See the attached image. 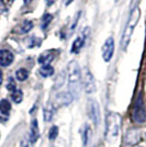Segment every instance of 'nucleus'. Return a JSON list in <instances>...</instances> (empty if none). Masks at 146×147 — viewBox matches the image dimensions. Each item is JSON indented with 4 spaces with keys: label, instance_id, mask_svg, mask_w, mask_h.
Instances as JSON below:
<instances>
[{
    "label": "nucleus",
    "instance_id": "nucleus-19",
    "mask_svg": "<svg viewBox=\"0 0 146 147\" xmlns=\"http://www.w3.org/2000/svg\"><path fill=\"white\" fill-rule=\"evenodd\" d=\"M54 115V108L49 104V107H46L45 109H44V120L46 121V122H49L52 120V117Z\"/></svg>",
    "mask_w": 146,
    "mask_h": 147
},
{
    "label": "nucleus",
    "instance_id": "nucleus-14",
    "mask_svg": "<svg viewBox=\"0 0 146 147\" xmlns=\"http://www.w3.org/2000/svg\"><path fill=\"white\" fill-rule=\"evenodd\" d=\"M53 74H54V68L52 67L51 65H47V66H42V68L40 69V75H41L42 77H44V78L53 76Z\"/></svg>",
    "mask_w": 146,
    "mask_h": 147
},
{
    "label": "nucleus",
    "instance_id": "nucleus-12",
    "mask_svg": "<svg viewBox=\"0 0 146 147\" xmlns=\"http://www.w3.org/2000/svg\"><path fill=\"white\" fill-rule=\"evenodd\" d=\"M56 99L58 101V103L62 104V105H66V104H69L72 101H73V96L70 94V92H61L56 96Z\"/></svg>",
    "mask_w": 146,
    "mask_h": 147
},
{
    "label": "nucleus",
    "instance_id": "nucleus-10",
    "mask_svg": "<svg viewBox=\"0 0 146 147\" xmlns=\"http://www.w3.org/2000/svg\"><path fill=\"white\" fill-rule=\"evenodd\" d=\"M86 43V35L85 36H78L75 41H74L73 45H72V53L74 54H77V53H79L80 49L84 47V45Z\"/></svg>",
    "mask_w": 146,
    "mask_h": 147
},
{
    "label": "nucleus",
    "instance_id": "nucleus-8",
    "mask_svg": "<svg viewBox=\"0 0 146 147\" xmlns=\"http://www.w3.org/2000/svg\"><path fill=\"white\" fill-rule=\"evenodd\" d=\"M13 59H14V56L10 51H8V49L0 51V66L7 67V66L11 65Z\"/></svg>",
    "mask_w": 146,
    "mask_h": 147
},
{
    "label": "nucleus",
    "instance_id": "nucleus-26",
    "mask_svg": "<svg viewBox=\"0 0 146 147\" xmlns=\"http://www.w3.org/2000/svg\"><path fill=\"white\" fill-rule=\"evenodd\" d=\"M54 3V0H46V6L49 7Z\"/></svg>",
    "mask_w": 146,
    "mask_h": 147
},
{
    "label": "nucleus",
    "instance_id": "nucleus-5",
    "mask_svg": "<svg viewBox=\"0 0 146 147\" xmlns=\"http://www.w3.org/2000/svg\"><path fill=\"white\" fill-rule=\"evenodd\" d=\"M81 84L84 86L86 93L90 94V93L96 92V81H95V78L88 68H86L84 70V75L81 76Z\"/></svg>",
    "mask_w": 146,
    "mask_h": 147
},
{
    "label": "nucleus",
    "instance_id": "nucleus-16",
    "mask_svg": "<svg viewBox=\"0 0 146 147\" xmlns=\"http://www.w3.org/2000/svg\"><path fill=\"white\" fill-rule=\"evenodd\" d=\"M32 28H33V22L26 20V21H24V22L21 24L19 32H20L21 34H25V33H29V32L32 30Z\"/></svg>",
    "mask_w": 146,
    "mask_h": 147
},
{
    "label": "nucleus",
    "instance_id": "nucleus-22",
    "mask_svg": "<svg viewBox=\"0 0 146 147\" xmlns=\"http://www.w3.org/2000/svg\"><path fill=\"white\" fill-rule=\"evenodd\" d=\"M13 0H0V10L7 11L12 5Z\"/></svg>",
    "mask_w": 146,
    "mask_h": 147
},
{
    "label": "nucleus",
    "instance_id": "nucleus-24",
    "mask_svg": "<svg viewBox=\"0 0 146 147\" xmlns=\"http://www.w3.org/2000/svg\"><path fill=\"white\" fill-rule=\"evenodd\" d=\"M7 89L9 90V91H16L17 90V87H16V82H14V80L13 78H9V82H8V85H7Z\"/></svg>",
    "mask_w": 146,
    "mask_h": 147
},
{
    "label": "nucleus",
    "instance_id": "nucleus-3",
    "mask_svg": "<svg viewBox=\"0 0 146 147\" xmlns=\"http://www.w3.org/2000/svg\"><path fill=\"white\" fill-rule=\"evenodd\" d=\"M122 119L116 112H109L105 117V138L107 141L113 142L119 135Z\"/></svg>",
    "mask_w": 146,
    "mask_h": 147
},
{
    "label": "nucleus",
    "instance_id": "nucleus-28",
    "mask_svg": "<svg viewBox=\"0 0 146 147\" xmlns=\"http://www.w3.org/2000/svg\"><path fill=\"white\" fill-rule=\"evenodd\" d=\"M2 79H3V76H2V71L0 70V86H1V84H2Z\"/></svg>",
    "mask_w": 146,
    "mask_h": 147
},
{
    "label": "nucleus",
    "instance_id": "nucleus-2",
    "mask_svg": "<svg viewBox=\"0 0 146 147\" xmlns=\"http://www.w3.org/2000/svg\"><path fill=\"white\" fill-rule=\"evenodd\" d=\"M140 18H141V10L139 7H136V8H134L133 10L131 11L130 18H128V22H126V25H125L124 30H123V34H122V38H121L122 49H126V47L128 46V44L131 42L132 34H133L134 32V29H135V26L139 23Z\"/></svg>",
    "mask_w": 146,
    "mask_h": 147
},
{
    "label": "nucleus",
    "instance_id": "nucleus-1",
    "mask_svg": "<svg viewBox=\"0 0 146 147\" xmlns=\"http://www.w3.org/2000/svg\"><path fill=\"white\" fill-rule=\"evenodd\" d=\"M67 78L69 92L73 98H78L81 89V71L78 63L76 61H70L67 65Z\"/></svg>",
    "mask_w": 146,
    "mask_h": 147
},
{
    "label": "nucleus",
    "instance_id": "nucleus-7",
    "mask_svg": "<svg viewBox=\"0 0 146 147\" xmlns=\"http://www.w3.org/2000/svg\"><path fill=\"white\" fill-rule=\"evenodd\" d=\"M114 53V40L113 37H108L102 45V57L104 61H110Z\"/></svg>",
    "mask_w": 146,
    "mask_h": 147
},
{
    "label": "nucleus",
    "instance_id": "nucleus-21",
    "mask_svg": "<svg viewBox=\"0 0 146 147\" xmlns=\"http://www.w3.org/2000/svg\"><path fill=\"white\" fill-rule=\"evenodd\" d=\"M11 98H12V100L16 103H20L22 101V99H23V93H22L21 90H16V91L12 92Z\"/></svg>",
    "mask_w": 146,
    "mask_h": 147
},
{
    "label": "nucleus",
    "instance_id": "nucleus-6",
    "mask_svg": "<svg viewBox=\"0 0 146 147\" xmlns=\"http://www.w3.org/2000/svg\"><path fill=\"white\" fill-rule=\"evenodd\" d=\"M87 110H88V115L91 119L93 123L97 125L100 122V108L96 100L89 99L88 104H87Z\"/></svg>",
    "mask_w": 146,
    "mask_h": 147
},
{
    "label": "nucleus",
    "instance_id": "nucleus-11",
    "mask_svg": "<svg viewBox=\"0 0 146 147\" xmlns=\"http://www.w3.org/2000/svg\"><path fill=\"white\" fill-rule=\"evenodd\" d=\"M40 137V131H39V124L36 120H33L31 122V132H30V141L31 143H35L37 138Z\"/></svg>",
    "mask_w": 146,
    "mask_h": 147
},
{
    "label": "nucleus",
    "instance_id": "nucleus-29",
    "mask_svg": "<svg viewBox=\"0 0 146 147\" xmlns=\"http://www.w3.org/2000/svg\"><path fill=\"white\" fill-rule=\"evenodd\" d=\"M145 138H146V134H145Z\"/></svg>",
    "mask_w": 146,
    "mask_h": 147
},
{
    "label": "nucleus",
    "instance_id": "nucleus-27",
    "mask_svg": "<svg viewBox=\"0 0 146 147\" xmlns=\"http://www.w3.org/2000/svg\"><path fill=\"white\" fill-rule=\"evenodd\" d=\"M64 1V3H65V6H68V5H70V2L73 1V0H63Z\"/></svg>",
    "mask_w": 146,
    "mask_h": 147
},
{
    "label": "nucleus",
    "instance_id": "nucleus-23",
    "mask_svg": "<svg viewBox=\"0 0 146 147\" xmlns=\"http://www.w3.org/2000/svg\"><path fill=\"white\" fill-rule=\"evenodd\" d=\"M57 136H58V127L57 126H52L49 132V138L51 141H53Z\"/></svg>",
    "mask_w": 146,
    "mask_h": 147
},
{
    "label": "nucleus",
    "instance_id": "nucleus-13",
    "mask_svg": "<svg viewBox=\"0 0 146 147\" xmlns=\"http://www.w3.org/2000/svg\"><path fill=\"white\" fill-rule=\"evenodd\" d=\"M10 110H11V103H10L7 99H2V100L0 101V112H1L2 114L8 115Z\"/></svg>",
    "mask_w": 146,
    "mask_h": 147
},
{
    "label": "nucleus",
    "instance_id": "nucleus-4",
    "mask_svg": "<svg viewBox=\"0 0 146 147\" xmlns=\"http://www.w3.org/2000/svg\"><path fill=\"white\" fill-rule=\"evenodd\" d=\"M132 120L134 123H137V124H142L146 121V109L144 105L142 93L139 94V97L135 101L133 111H132Z\"/></svg>",
    "mask_w": 146,
    "mask_h": 147
},
{
    "label": "nucleus",
    "instance_id": "nucleus-20",
    "mask_svg": "<svg viewBox=\"0 0 146 147\" xmlns=\"http://www.w3.org/2000/svg\"><path fill=\"white\" fill-rule=\"evenodd\" d=\"M132 138H134L135 142H139V140H140V132L139 131H131V132H128V134H126V138H125L126 143L130 144Z\"/></svg>",
    "mask_w": 146,
    "mask_h": 147
},
{
    "label": "nucleus",
    "instance_id": "nucleus-25",
    "mask_svg": "<svg viewBox=\"0 0 146 147\" xmlns=\"http://www.w3.org/2000/svg\"><path fill=\"white\" fill-rule=\"evenodd\" d=\"M41 44V41L37 40L36 37H30V43H29V47L32 49V47H35V46H39Z\"/></svg>",
    "mask_w": 146,
    "mask_h": 147
},
{
    "label": "nucleus",
    "instance_id": "nucleus-9",
    "mask_svg": "<svg viewBox=\"0 0 146 147\" xmlns=\"http://www.w3.org/2000/svg\"><path fill=\"white\" fill-rule=\"evenodd\" d=\"M55 52L56 51H46V52L42 53L41 55L39 56V59H37L39 64L42 65V66H47V65H49L53 61V59H54Z\"/></svg>",
    "mask_w": 146,
    "mask_h": 147
},
{
    "label": "nucleus",
    "instance_id": "nucleus-15",
    "mask_svg": "<svg viewBox=\"0 0 146 147\" xmlns=\"http://www.w3.org/2000/svg\"><path fill=\"white\" fill-rule=\"evenodd\" d=\"M90 136H91V129L89 125H85L84 134H82V144L85 147L88 145V143L90 141Z\"/></svg>",
    "mask_w": 146,
    "mask_h": 147
},
{
    "label": "nucleus",
    "instance_id": "nucleus-18",
    "mask_svg": "<svg viewBox=\"0 0 146 147\" xmlns=\"http://www.w3.org/2000/svg\"><path fill=\"white\" fill-rule=\"evenodd\" d=\"M52 20H53V16L49 14V13H45V14L43 16L42 21H41V28H42L43 30H45V29L49 26Z\"/></svg>",
    "mask_w": 146,
    "mask_h": 147
},
{
    "label": "nucleus",
    "instance_id": "nucleus-17",
    "mask_svg": "<svg viewBox=\"0 0 146 147\" xmlns=\"http://www.w3.org/2000/svg\"><path fill=\"white\" fill-rule=\"evenodd\" d=\"M16 77H17V79L19 81H24L29 77V71L25 68H20V69L17 70V73H16Z\"/></svg>",
    "mask_w": 146,
    "mask_h": 147
}]
</instances>
